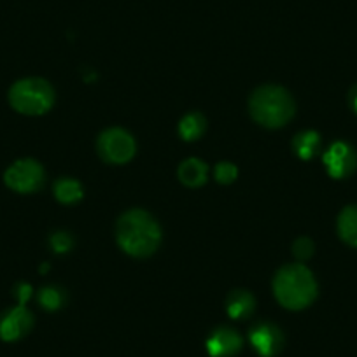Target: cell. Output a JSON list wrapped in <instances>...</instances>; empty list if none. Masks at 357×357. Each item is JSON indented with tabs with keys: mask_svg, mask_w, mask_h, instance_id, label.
<instances>
[{
	"mask_svg": "<svg viewBox=\"0 0 357 357\" xmlns=\"http://www.w3.org/2000/svg\"><path fill=\"white\" fill-rule=\"evenodd\" d=\"M118 243L133 257H147L160 247L161 229L153 215L144 211H130L116 226Z\"/></svg>",
	"mask_w": 357,
	"mask_h": 357,
	"instance_id": "cell-1",
	"label": "cell"
},
{
	"mask_svg": "<svg viewBox=\"0 0 357 357\" xmlns=\"http://www.w3.org/2000/svg\"><path fill=\"white\" fill-rule=\"evenodd\" d=\"M273 291L282 307L301 310L317 296V282L303 264H287L280 268L273 280Z\"/></svg>",
	"mask_w": 357,
	"mask_h": 357,
	"instance_id": "cell-2",
	"label": "cell"
},
{
	"mask_svg": "<svg viewBox=\"0 0 357 357\" xmlns=\"http://www.w3.org/2000/svg\"><path fill=\"white\" fill-rule=\"evenodd\" d=\"M254 121L266 128H280L294 114V102L280 86H263L256 89L249 102Z\"/></svg>",
	"mask_w": 357,
	"mask_h": 357,
	"instance_id": "cell-3",
	"label": "cell"
},
{
	"mask_svg": "<svg viewBox=\"0 0 357 357\" xmlns=\"http://www.w3.org/2000/svg\"><path fill=\"white\" fill-rule=\"evenodd\" d=\"M9 102L22 114L39 116L51 109L54 102V91L50 82L44 79H22L9 91Z\"/></svg>",
	"mask_w": 357,
	"mask_h": 357,
	"instance_id": "cell-4",
	"label": "cell"
},
{
	"mask_svg": "<svg viewBox=\"0 0 357 357\" xmlns=\"http://www.w3.org/2000/svg\"><path fill=\"white\" fill-rule=\"evenodd\" d=\"M98 154L107 163L123 165L130 161L135 154V140L128 132L121 128L105 130L98 137Z\"/></svg>",
	"mask_w": 357,
	"mask_h": 357,
	"instance_id": "cell-5",
	"label": "cell"
},
{
	"mask_svg": "<svg viewBox=\"0 0 357 357\" xmlns=\"http://www.w3.org/2000/svg\"><path fill=\"white\" fill-rule=\"evenodd\" d=\"M6 184L18 193H32L43 188L44 170L37 161L20 160L6 172Z\"/></svg>",
	"mask_w": 357,
	"mask_h": 357,
	"instance_id": "cell-6",
	"label": "cell"
},
{
	"mask_svg": "<svg viewBox=\"0 0 357 357\" xmlns=\"http://www.w3.org/2000/svg\"><path fill=\"white\" fill-rule=\"evenodd\" d=\"M324 165L331 177L343 178L356 170L357 156L352 147L345 142H336L324 154Z\"/></svg>",
	"mask_w": 357,
	"mask_h": 357,
	"instance_id": "cell-7",
	"label": "cell"
},
{
	"mask_svg": "<svg viewBox=\"0 0 357 357\" xmlns=\"http://www.w3.org/2000/svg\"><path fill=\"white\" fill-rule=\"evenodd\" d=\"M32 322V314L23 305H20L0 319V338L6 342H15L30 331Z\"/></svg>",
	"mask_w": 357,
	"mask_h": 357,
	"instance_id": "cell-8",
	"label": "cell"
},
{
	"mask_svg": "<svg viewBox=\"0 0 357 357\" xmlns=\"http://www.w3.org/2000/svg\"><path fill=\"white\" fill-rule=\"evenodd\" d=\"M250 343L263 357H273L284 345L282 333L272 324H259L250 331Z\"/></svg>",
	"mask_w": 357,
	"mask_h": 357,
	"instance_id": "cell-9",
	"label": "cell"
},
{
	"mask_svg": "<svg viewBox=\"0 0 357 357\" xmlns=\"http://www.w3.org/2000/svg\"><path fill=\"white\" fill-rule=\"evenodd\" d=\"M242 347V340L235 331L221 328L208 338L207 350L212 357H231Z\"/></svg>",
	"mask_w": 357,
	"mask_h": 357,
	"instance_id": "cell-10",
	"label": "cell"
},
{
	"mask_svg": "<svg viewBox=\"0 0 357 357\" xmlns=\"http://www.w3.org/2000/svg\"><path fill=\"white\" fill-rule=\"evenodd\" d=\"M178 178L181 183L190 188H198L207 181V165L204 161L191 158L178 167Z\"/></svg>",
	"mask_w": 357,
	"mask_h": 357,
	"instance_id": "cell-11",
	"label": "cell"
},
{
	"mask_svg": "<svg viewBox=\"0 0 357 357\" xmlns=\"http://www.w3.org/2000/svg\"><path fill=\"white\" fill-rule=\"evenodd\" d=\"M254 298L247 291L238 289L233 291L228 296V314L233 319H245L252 314L254 310Z\"/></svg>",
	"mask_w": 357,
	"mask_h": 357,
	"instance_id": "cell-12",
	"label": "cell"
},
{
	"mask_svg": "<svg viewBox=\"0 0 357 357\" xmlns=\"http://www.w3.org/2000/svg\"><path fill=\"white\" fill-rule=\"evenodd\" d=\"M338 233L343 242L357 247V205L343 208L338 218Z\"/></svg>",
	"mask_w": 357,
	"mask_h": 357,
	"instance_id": "cell-13",
	"label": "cell"
},
{
	"mask_svg": "<svg viewBox=\"0 0 357 357\" xmlns=\"http://www.w3.org/2000/svg\"><path fill=\"white\" fill-rule=\"evenodd\" d=\"M54 195L61 204H75L82 198V188L74 178H60L54 184Z\"/></svg>",
	"mask_w": 357,
	"mask_h": 357,
	"instance_id": "cell-14",
	"label": "cell"
},
{
	"mask_svg": "<svg viewBox=\"0 0 357 357\" xmlns=\"http://www.w3.org/2000/svg\"><path fill=\"white\" fill-rule=\"evenodd\" d=\"M293 146L294 151L298 153V156L303 158V160H310V158L319 151L321 140H319V135L315 132H303L300 133V135H296Z\"/></svg>",
	"mask_w": 357,
	"mask_h": 357,
	"instance_id": "cell-15",
	"label": "cell"
},
{
	"mask_svg": "<svg viewBox=\"0 0 357 357\" xmlns=\"http://www.w3.org/2000/svg\"><path fill=\"white\" fill-rule=\"evenodd\" d=\"M184 140H197L205 132V119L202 114H188L178 125Z\"/></svg>",
	"mask_w": 357,
	"mask_h": 357,
	"instance_id": "cell-16",
	"label": "cell"
},
{
	"mask_svg": "<svg viewBox=\"0 0 357 357\" xmlns=\"http://www.w3.org/2000/svg\"><path fill=\"white\" fill-rule=\"evenodd\" d=\"M39 300L46 310H56L63 303V294L56 287H44L39 294Z\"/></svg>",
	"mask_w": 357,
	"mask_h": 357,
	"instance_id": "cell-17",
	"label": "cell"
},
{
	"mask_svg": "<svg viewBox=\"0 0 357 357\" xmlns=\"http://www.w3.org/2000/svg\"><path fill=\"white\" fill-rule=\"evenodd\" d=\"M238 175V170H236L235 165L231 163H219L215 167V178H218V183L221 184H229L233 183Z\"/></svg>",
	"mask_w": 357,
	"mask_h": 357,
	"instance_id": "cell-18",
	"label": "cell"
},
{
	"mask_svg": "<svg viewBox=\"0 0 357 357\" xmlns=\"http://www.w3.org/2000/svg\"><path fill=\"white\" fill-rule=\"evenodd\" d=\"M293 252L298 259H301V261L308 259V257L314 254V243H312V240H308V238L296 240V242H294V247H293Z\"/></svg>",
	"mask_w": 357,
	"mask_h": 357,
	"instance_id": "cell-19",
	"label": "cell"
},
{
	"mask_svg": "<svg viewBox=\"0 0 357 357\" xmlns=\"http://www.w3.org/2000/svg\"><path fill=\"white\" fill-rule=\"evenodd\" d=\"M51 245H53L54 252H67L72 247V238L67 233H54L51 236Z\"/></svg>",
	"mask_w": 357,
	"mask_h": 357,
	"instance_id": "cell-20",
	"label": "cell"
},
{
	"mask_svg": "<svg viewBox=\"0 0 357 357\" xmlns=\"http://www.w3.org/2000/svg\"><path fill=\"white\" fill-rule=\"evenodd\" d=\"M30 293H32V291H30V286H25V284H22V286L18 287V298H20V303H25L26 300H29V296H30Z\"/></svg>",
	"mask_w": 357,
	"mask_h": 357,
	"instance_id": "cell-21",
	"label": "cell"
},
{
	"mask_svg": "<svg viewBox=\"0 0 357 357\" xmlns=\"http://www.w3.org/2000/svg\"><path fill=\"white\" fill-rule=\"evenodd\" d=\"M350 104H352L354 111L357 112V86L352 89V91H350Z\"/></svg>",
	"mask_w": 357,
	"mask_h": 357,
	"instance_id": "cell-22",
	"label": "cell"
}]
</instances>
